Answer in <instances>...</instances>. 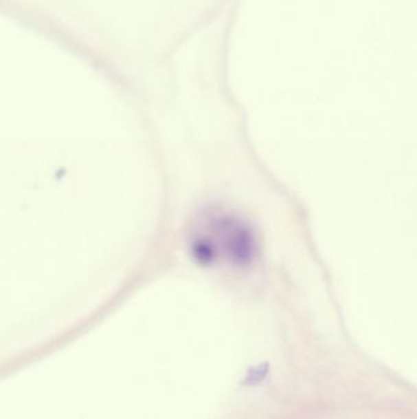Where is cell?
<instances>
[{"label": "cell", "mask_w": 417, "mask_h": 419, "mask_svg": "<svg viewBox=\"0 0 417 419\" xmlns=\"http://www.w3.org/2000/svg\"><path fill=\"white\" fill-rule=\"evenodd\" d=\"M268 372H269L268 363L260 364V365H257L255 368L250 369L249 373H247V376L245 378V380H244V384L245 385H257V384H260L267 376Z\"/></svg>", "instance_id": "7a4b0ae2"}, {"label": "cell", "mask_w": 417, "mask_h": 419, "mask_svg": "<svg viewBox=\"0 0 417 419\" xmlns=\"http://www.w3.org/2000/svg\"><path fill=\"white\" fill-rule=\"evenodd\" d=\"M206 233L196 239V249L202 259L232 260L234 263H247L255 253V241L250 229L233 218H217L207 226Z\"/></svg>", "instance_id": "6da1fadb"}]
</instances>
